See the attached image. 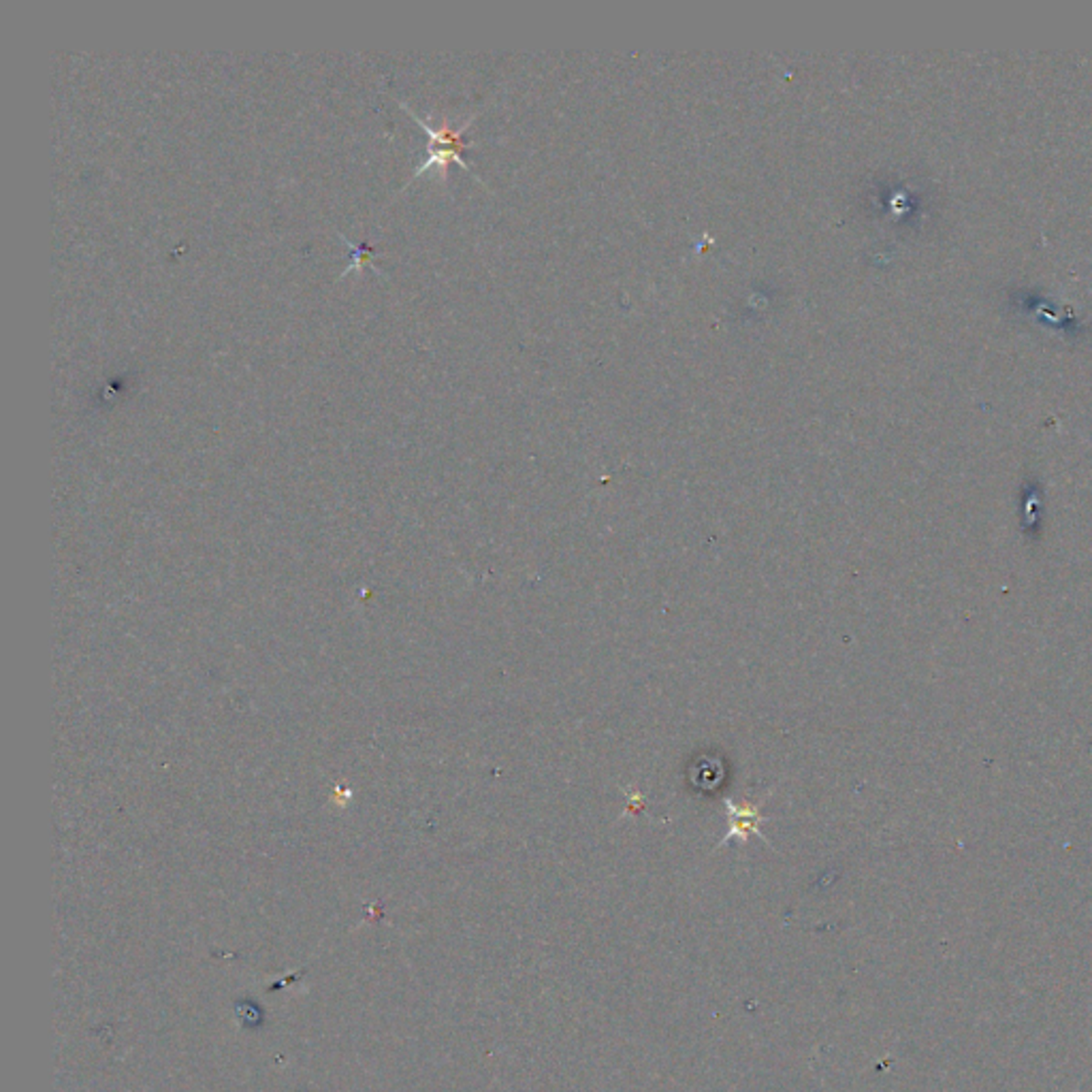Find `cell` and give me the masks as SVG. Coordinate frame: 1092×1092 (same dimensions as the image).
<instances>
[{"mask_svg":"<svg viewBox=\"0 0 1092 1092\" xmlns=\"http://www.w3.org/2000/svg\"><path fill=\"white\" fill-rule=\"evenodd\" d=\"M397 103H399V105H402V107L405 109V112H408V114L412 115V118H415L416 124L421 126L423 131H425V135H427V137H429V146H427V158H425V160H423V165L418 167V169L415 171V176L410 178V182H412V179H416L418 176H423L425 171L431 169V167H438V169H442V176L446 178V167H449L450 163L461 165L465 171H470L471 176H474L476 179H481V178L476 176V171L471 169V165L468 163V160L463 158V150H465V147H470V146H471L470 141H465L463 135H465V131H468V128L471 126V122H474L476 114H474V115H470V118L465 120L461 126H457V128H450L449 124H444V126H439V128H434V126H431V124H427V122H425V120L421 118V115H416L415 109H410L408 105H405L404 101H397ZM481 182H482V179H481Z\"/></svg>","mask_w":1092,"mask_h":1092,"instance_id":"obj_1","label":"cell"},{"mask_svg":"<svg viewBox=\"0 0 1092 1092\" xmlns=\"http://www.w3.org/2000/svg\"><path fill=\"white\" fill-rule=\"evenodd\" d=\"M726 806H728V819H730V830L726 832V837H723L721 845H726L732 841V838H745L749 835H755V837H762L760 832V824L764 822V817L760 816V806H749V805H734L732 800H726Z\"/></svg>","mask_w":1092,"mask_h":1092,"instance_id":"obj_2","label":"cell"},{"mask_svg":"<svg viewBox=\"0 0 1092 1092\" xmlns=\"http://www.w3.org/2000/svg\"><path fill=\"white\" fill-rule=\"evenodd\" d=\"M338 237L341 239V243H346V248L351 250V265H348V267L344 269V274H341V277L351 274L352 269H363L365 265H372V267L376 269L378 274H383V269H380L378 265H376V250H373L372 245H367V243H359V245L352 243L351 239H346L344 235H341V232H338Z\"/></svg>","mask_w":1092,"mask_h":1092,"instance_id":"obj_3","label":"cell"}]
</instances>
